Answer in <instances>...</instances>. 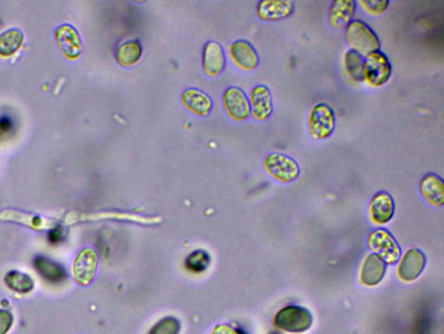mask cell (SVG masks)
I'll return each instance as SVG.
<instances>
[{"mask_svg":"<svg viewBox=\"0 0 444 334\" xmlns=\"http://www.w3.org/2000/svg\"><path fill=\"white\" fill-rule=\"evenodd\" d=\"M364 58L353 50H348L344 56V68L348 77L355 82L363 81Z\"/></svg>","mask_w":444,"mask_h":334,"instance_id":"23","label":"cell"},{"mask_svg":"<svg viewBox=\"0 0 444 334\" xmlns=\"http://www.w3.org/2000/svg\"><path fill=\"white\" fill-rule=\"evenodd\" d=\"M224 107L230 117L237 121H245L251 115L250 104L247 95L241 88L232 87L225 91Z\"/></svg>","mask_w":444,"mask_h":334,"instance_id":"8","label":"cell"},{"mask_svg":"<svg viewBox=\"0 0 444 334\" xmlns=\"http://www.w3.org/2000/svg\"><path fill=\"white\" fill-rule=\"evenodd\" d=\"M64 235L63 233L62 228L57 227L55 228L53 231H50L49 235V240L51 243H59V242L63 240Z\"/></svg>","mask_w":444,"mask_h":334,"instance_id":"29","label":"cell"},{"mask_svg":"<svg viewBox=\"0 0 444 334\" xmlns=\"http://www.w3.org/2000/svg\"><path fill=\"white\" fill-rule=\"evenodd\" d=\"M24 34L18 28H11L0 34V55L11 56L22 46Z\"/></svg>","mask_w":444,"mask_h":334,"instance_id":"22","label":"cell"},{"mask_svg":"<svg viewBox=\"0 0 444 334\" xmlns=\"http://www.w3.org/2000/svg\"><path fill=\"white\" fill-rule=\"evenodd\" d=\"M392 67L390 60L381 51L364 58L363 80L372 88H380L390 80Z\"/></svg>","mask_w":444,"mask_h":334,"instance_id":"2","label":"cell"},{"mask_svg":"<svg viewBox=\"0 0 444 334\" xmlns=\"http://www.w3.org/2000/svg\"><path fill=\"white\" fill-rule=\"evenodd\" d=\"M5 282L10 288L19 294H27L32 291L34 286L30 276L17 271L9 272L6 275Z\"/></svg>","mask_w":444,"mask_h":334,"instance_id":"24","label":"cell"},{"mask_svg":"<svg viewBox=\"0 0 444 334\" xmlns=\"http://www.w3.org/2000/svg\"><path fill=\"white\" fill-rule=\"evenodd\" d=\"M395 213L394 197L390 193L380 192L372 197L369 206L372 222L377 225L387 224L392 219Z\"/></svg>","mask_w":444,"mask_h":334,"instance_id":"13","label":"cell"},{"mask_svg":"<svg viewBox=\"0 0 444 334\" xmlns=\"http://www.w3.org/2000/svg\"><path fill=\"white\" fill-rule=\"evenodd\" d=\"M34 267L46 281L51 283H59L66 278V272L62 265L46 257H36Z\"/></svg>","mask_w":444,"mask_h":334,"instance_id":"20","label":"cell"},{"mask_svg":"<svg viewBox=\"0 0 444 334\" xmlns=\"http://www.w3.org/2000/svg\"><path fill=\"white\" fill-rule=\"evenodd\" d=\"M386 265L377 255L369 254L364 258L360 270V282L365 286H375L381 282L385 274Z\"/></svg>","mask_w":444,"mask_h":334,"instance_id":"17","label":"cell"},{"mask_svg":"<svg viewBox=\"0 0 444 334\" xmlns=\"http://www.w3.org/2000/svg\"><path fill=\"white\" fill-rule=\"evenodd\" d=\"M182 100L184 105L192 112L193 114L199 116H207L210 114L213 102L207 94L196 88H189L183 91Z\"/></svg>","mask_w":444,"mask_h":334,"instance_id":"19","label":"cell"},{"mask_svg":"<svg viewBox=\"0 0 444 334\" xmlns=\"http://www.w3.org/2000/svg\"><path fill=\"white\" fill-rule=\"evenodd\" d=\"M213 334H241L235 331L232 330L230 327L228 326H218L214 331Z\"/></svg>","mask_w":444,"mask_h":334,"instance_id":"30","label":"cell"},{"mask_svg":"<svg viewBox=\"0 0 444 334\" xmlns=\"http://www.w3.org/2000/svg\"><path fill=\"white\" fill-rule=\"evenodd\" d=\"M425 255L418 249H409L403 256L398 267V276L401 281L412 282L421 275L425 267Z\"/></svg>","mask_w":444,"mask_h":334,"instance_id":"9","label":"cell"},{"mask_svg":"<svg viewBox=\"0 0 444 334\" xmlns=\"http://www.w3.org/2000/svg\"><path fill=\"white\" fill-rule=\"evenodd\" d=\"M203 67L204 73L211 77L217 76L224 70L225 56L220 44L214 41L206 44L203 50Z\"/></svg>","mask_w":444,"mask_h":334,"instance_id":"16","label":"cell"},{"mask_svg":"<svg viewBox=\"0 0 444 334\" xmlns=\"http://www.w3.org/2000/svg\"><path fill=\"white\" fill-rule=\"evenodd\" d=\"M210 258L206 252L194 251L187 258L186 267L193 272H201L206 270L210 265Z\"/></svg>","mask_w":444,"mask_h":334,"instance_id":"25","label":"cell"},{"mask_svg":"<svg viewBox=\"0 0 444 334\" xmlns=\"http://www.w3.org/2000/svg\"><path fill=\"white\" fill-rule=\"evenodd\" d=\"M295 9V2L289 0H263L258 3L256 12L262 21L277 22L290 18Z\"/></svg>","mask_w":444,"mask_h":334,"instance_id":"7","label":"cell"},{"mask_svg":"<svg viewBox=\"0 0 444 334\" xmlns=\"http://www.w3.org/2000/svg\"><path fill=\"white\" fill-rule=\"evenodd\" d=\"M420 192L429 204L442 206L444 203V184L442 178L434 173L425 175L420 182Z\"/></svg>","mask_w":444,"mask_h":334,"instance_id":"18","label":"cell"},{"mask_svg":"<svg viewBox=\"0 0 444 334\" xmlns=\"http://www.w3.org/2000/svg\"><path fill=\"white\" fill-rule=\"evenodd\" d=\"M251 115L258 121H266L272 114L271 91L265 85H258L252 88L250 94Z\"/></svg>","mask_w":444,"mask_h":334,"instance_id":"11","label":"cell"},{"mask_svg":"<svg viewBox=\"0 0 444 334\" xmlns=\"http://www.w3.org/2000/svg\"><path fill=\"white\" fill-rule=\"evenodd\" d=\"M142 46L138 40H129L122 44L115 53V60L122 67H131L142 55Z\"/></svg>","mask_w":444,"mask_h":334,"instance_id":"21","label":"cell"},{"mask_svg":"<svg viewBox=\"0 0 444 334\" xmlns=\"http://www.w3.org/2000/svg\"><path fill=\"white\" fill-rule=\"evenodd\" d=\"M357 3L353 0H336L331 3L328 21L333 28L336 30L346 29L353 21L356 13Z\"/></svg>","mask_w":444,"mask_h":334,"instance_id":"12","label":"cell"},{"mask_svg":"<svg viewBox=\"0 0 444 334\" xmlns=\"http://www.w3.org/2000/svg\"><path fill=\"white\" fill-rule=\"evenodd\" d=\"M13 316L6 310H0V334H6L11 329Z\"/></svg>","mask_w":444,"mask_h":334,"instance_id":"28","label":"cell"},{"mask_svg":"<svg viewBox=\"0 0 444 334\" xmlns=\"http://www.w3.org/2000/svg\"><path fill=\"white\" fill-rule=\"evenodd\" d=\"M98 256L91 248H85L78 254L73 265L74 278L78 284L88 285L95 275Z\"/></svg>","mask_w":444,"mask_h":334,"instance_id":"10","label":"cell"},{"mask_svg":"<svg viewBox=\"0 0 444 334\" xmlns=\"http://www.w3.org/2000/svg\"><path fill=\"white\" fill-rule=\"evenodd\" d=\"M230 55L235 64L243 71H254L259 64L258 53L247 40H237L232 44Z\"/></svg>","mask_w":444,"mask_h":334,"instance_id":"14","label":"cell"},{"mask_svg":"<svg viewBox=\"0 0 444 334\" xmlns=\"http://www.w3.org/2000/svg\"><path fill=\"white\" fill-rule=\"evenodd\" d=\"M57 39L64 55L70 59H77L80 56L83 46L80 34L74 26L63 25L57 29Z\"/></svg>","mask_w":444,"mask_h":334,"instance_id":"15","label":"cell"},{"mask_svg":"<svg viewBox=\"0 0 444 334\" xmlns=\"http://www.w3.org/2000/svg\"><path fill=\"white\" fill-rule=\"evenodd\" d=\"M180 323L174 318H166L162 320L150 330L149 334H178Z\"/></svg>","mask_w":444,"mask_h":334,"instance_id":"27","label":"cell"},{"mask_svg":"<svg viewBox=\"0 0 444 334\" xmlns=\"http://www.w3.org/2000/svg\"><path fill=\"white\" fill-rule=\"evenodd\" d=\"M336 127V115L333 109L326 103L314 105L308 117L311 136L316 141H326L333 135Z\"/></svg>","mask_w":444,"mask_h":334,"instance_id":"3","label":"cell"},{"mask_svg":"<svg viewBox=\"0 0 444 334\" xmlns=\"http://www.w3.org/2000/svg\"><path fill=\"white\" fill-rule=\"evenodd\" d=\"M358 4L368 15L378 17L387 11L390 2L387 0H361Z\"/></svg>","mask_w":444,"mask_h":334,"instance_id":"26","label":"cell"},{"mask_svg":"<svg viewBox=\"0 0 444 334\" xmlns=\"http://www.w3.org/2000/svg\"><path fill=\"white\" fill-rule=\"evenodd\" d=\"M313 316L308 310L298 306H289L277 313L275 325L286 332H306L312 326Z\"/></svg>","mask_w":444,"mask_h":334,"instance_id":"5","label":"cell"},{"mask_svg":"<svg viewBox=\"0 0 444 334\" xmlns=\"http://www.w3.org/2000/svg\"><path fill=\"white\" fill-rule=\"evenodd\" d=\"M272 334H277V333H272ZM279 334V333H278Z\"/></svg>","mask_w":444,"mask_h":334,"instance_id":"31","label":"cell"},{"mask_svg":"<svg viewBox=\"0 0 444 334\" xmlns=\"http://www.w3.org/2000/svg\"><path fill=\"white\" fill-rule=\"evenodd\" d=\"M264 168L270 176L281 183L295 182L300 173L296 160L281 152H272L266 156Z\"/></svg>","mask_w":444,"mask_h":334,"instance_id":"4","label":"cell"},{"mask_svg":"<svg viewBox=\"0 0 444 334\" xmlns=\"http://www.w3.org/2000/svg\"><path fill=\"white\" fill-rule=\"evenodd\" d=\"M368 245L385 264L394 265L400 258L401 249L397 240L385 229L372 231L368 238Z\"/></svg>","mask_w":444,"mask_h":334,"instance_id":"6","label":"cell"},{"mask_svg":"<svg viewBox=\"0 0 444 334\" xmlns=\"http://www.w3.org/2000/svg\"><path fill=\"white\" fill-rule=\"evenodd\" d=\"M344 39L351 50L363 58L380 51L381 42L377 33L363 20L353 19L344 30Z\"/></svg>","mask_w":444,"mask_h":334,"instance_id":"1","label":"cell"}]
</instances>
